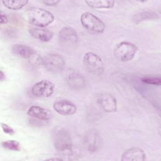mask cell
<instances>
[{"mask_svg": "<svg viewBox=\"0 0 161 161\" xmlns=\"http://www.w3.org/2000/svg\"><path fill=\"white\" fill-rule=\"evenodd\" d=\"M53 143L62 160H74L79 157V152L74 147L71 135L66 129L58 128L53 131Z\"/></svg>", "mask_w": 161, "mask_h": 161, "instance_id": "obj_1", "label": "cell"}, {"mask_svg": "<svg viewBox=\"0 0 161 161\" xmlns=\"http://www.w3.org/2000/svg\"><path fill=\"white\" fill-rule=\"evenodd\" d=\"M24 16L28 23L40 28L48 26L54 20V16L51 12L39 8L28 9L25 13Z\"/></svg>", "mask_w": 161, "mask_h": 161, "instance_id": "obj_2", "label": "cell"}, {"mask_svg": "<svg viewBox=\"0 0 161 161\" xmlns=\"http://www.w3.org/2000/svg\"><path fill=\"white\" fill-rule=\"evenodd\" d=\"M80 23L85 29L92 33H101L106 27L104 23L101 19L89 12L82 14Z\"/></svg>", "mask_w": 161, "mask_h": 161, "instance_id": "obj_3", "label": "cell"}, {"mask_svg": "<svg viewBox=\"0 0 161 161\" xmlns=\"http://www.w3.org/2000/svg\"><path fill=\"white\" fill-rule=\"evenodd\" d=\"M137 51L136 46L129 42L119 43L114 50V56L119 62H126L133 58Z\"/></svg>", "mask_w": 161, "mask_h": 161, "instance_id": "obj_4", "label": "cell"}, {"mask_svg": "<svg viewBox=\"0 0 161 161\" xmlns=\"http://www.w3.org/2000/svg\"><path fill=\"white\" fill-rule=\"evenodd\" d=\"M86 69L95 75H101L104 71V64L101 58L93 52H87L82 58Z\"/></svg>", "mask_w": 161, "mask_h": 161, "instance_id": "obj_5", "label": "cell"}, {"mask_svg": "<svg viewBox=\"0 0 161 161\" xmlns=\"http://www.w3.org/2000/svg\"><path fill=\"white\" fill-rule=\"evenodd\" d=\"M42 64L47 70L50 72H58L64 68L65 63L60 55L49 53L42 58Z\"/></svg>", "mask_w": 161, "mask_h": 161, "instance_id": "obj_6", "label": "cell"}, {"mask_svg": "<svg viewBox=\"0 0 161 161\" xmlns=\"http://www.w3.org/2000/svg\"><path fill=\"white\" fill-rule=\"evenodd\" d=\"M55 85L48 80H42L35 84L31 88L33 95L37 97H50L54 92Z\"/></svg>", "mask_w": 161, "mask_h": 161, "instance_id": "obj_7", "label": "cell"}, {"mask_svg": "<svg viewBox=\"0 0 161 161\" xmlns=\"http://www.w3.org/2000/svg\"><path fill=\"white\" fill-rule=\"evenodd\" d=\"M12 52L17 57L42 64V58H40L36 52L30 46L23 44H16L12 47Z\"/></svg>", "mask_w": 161, "mask_h": 161, "instance_id": "obj_8", "label": "cell"}, {"mask_svg": "<svg viewBox=\"0 0 161 161\" xmlns=\"http://www.w3.org/2000/svg\"><path fill=\"white\" fill-rule=\"evenodd\" d=\"M66 80L68 86L74 90H80L86 86L85 77L75 70H69L66 75Z\"/></svg>", "mask_w": 161, "mask_h": 161, "instance_id": "obj_9", "label": "cell"}, {"mask_svg": "<svg viewBox=\"0 0 161 161\" xmlns=\"http://www.w3.org/2000/svg\"><path fill=\"white\" fill-rule=\"evenodd\" d=\"M58 38L61 45L65 46L75 45L78 40V36L75 30L68 26L61 29L58 34Z\"/></svg>", "mask_w": 161, "mask_h": 161, "instance_id": "obj_10", "label": "cell"}, {"mask_svg": "<svg viewBox=\"0 0 161 161\" xmlns=\"http://www.w3.org/2000/svg\"><path fill=\"white\" fill-rule=\"evenodd\" d=\"M53 109L58 114L64 116H70L75 113L77 111V107L72 102L61 99L55 101L53 104Z\"/></svg>", "mask_w": 161, "mask_h": 161, "instance_id": "obj_11", "label": "cell"}, {"mask_svg": "<svg viewBox=\"0 0 161 161\" xmlns=\"http://www.w3.org/2000/svg\"><path fill=\"white\" fill-rule=\"evenodd\" d=\"M98 103L105 112L113 113L116 111V99L110 94L104 93L101 94L98 98Z\"/></svg>", "mask_w": 161, "mask_h": 161, "instance_id": "obj_12", "label": "cell"}, {"mask_svg": "<svg viewBox=\"0 0 161 161\" xmlns=\"http://www.w3.org/2000/svg\"><path fill=\"white\" fill-rule=\"evenodd\" d=\"M146 154L140 148H131L125 151L121 156L123 161H143L145 160Z\"/></svg>", "mask_w": 161, "mask_h": 161, "instance_id": "obj_13", "label": "cell"}, {"mask_svg": "<svg viewBox=\"0 0 161 161\" xmlns=\"http://www.w3.org/2000/svg\"><path fill=\"white\" fill-rule=\"evenodd\" d=\"M27 114L33 118L43 121H47L52 117L51 112L39 106H31L27 110Z\"/></svg>", "mask_w": 161, "mask_h": 161, "instance_id": "obj_14", "label": "cell"}, {"mask_svg": "<svg viewBox=\"0 0 161 161\" xmlns=\"http://www.w3.org/2000/svg\"><path fill=\"white\" fill-rule=\"evenodd\" d=\"M29 33L33 38L43 42H49L53 37L52 31L48 29H43L41 28H31L29 30Z\"/></svg>", "mask_w": 161, "mask_h": 161, "instance_id": "obj_15", "label": "cell"}, {"mask_svg": "<svg viewBox=\"0 0 161 161\" xmlns=\"http://www.w3.org/2000/svg\"><path fill=\"white\" fill-rule=\"evenodd\" d=\"M85 145L89 152H95L99 147V137L96 130H91L85 136Z\"/></svg>", "mask_w": 161, "mask_h": 161, "instance_id": "obj_16", "label": "cell"}, {"mask_svg": "<svg viewBox=\"0 0 161 161\" xmlns=\"http://www.w3.org/2000/svg\"><path fill=\"white\" fill-rule=\"evenodd\" d=\"M85 3L91 8L94 9H110L115 3L112 0H99V1H86Z\"/></svg>", "mask_w": 161, "mask_h": 161, "instance_id": "obj_17", "label": "cell"}, {"mask_svg": "<svg viewBox=\"0 0 161 161\" xmlns=\"http://www.w3.org/2000/svg\"><path fill=\"white\" fill-rule=\"evenodd\" d=\"M28 1L23 0H3V5L9 9L18 10L22 9L28 4Z\"/></svg>", "mask_w": 161, "mask_h": 161, "instance_id": "obj_18", "label": "cell"}, {"mask_svg": "<svg viewBox=\"0 0 161 161\" xmlns=\"http://www.w3.org/2000/svg\"><path fill=\"white\" fill-rule=\"evenodd\" d=\"M1 145L3 148L13 150V151H20L21 150V145L20 143L14 140H9L1 143Z\"/></svg>", "mask_w": 161, "mask_h": 161, "instance_id": "obj_19", "label": "cell"}, {"mask_svg": "<svg viewBox=\"0 0 161 161\" xmlns=\"http://www.w3.org/2000/svg\"><path fill=\"white\" fill-rule=\"evenodd\" d=\"M141 81L143 83L153 86H160L161 84V78L159 76H153L147 75L142 77Z\"/></svg>", "mask_w": 161, "mask_h": 161, "instance_id": "obj_20", "label": "cell"}, {"mask_svg": "<svg viewBox=\"0 0 161 161\" xmlns=\"http://www.w3.org/2000/svg\"><path fill=\"white\" fill-rule=\"evenodd\" d=\"M157 17V14L154 13H152V12H142L138 14H135L134 16V21L135 22L137 21H143L147 19H152V18H155Z\"/></svg>", "mask_w": 161, "mask_h": 161, "instance_id": "obj_21", "label": "cell"}, {"mask_svg": "<svg viewBox=\"0 0 161 161\" xmlns=\"http://www.w3.org/2000/svg\"><path fill=\"white\" fill-rule=\"evenodd\" d=\"M1 128L3 129V131L8 135H13L14 133V130L8 125L4 123H1Z\"/></svg>", "mask_w": 161, "mask_h": 161, "instance_id": "obj_22", "label": "cell"}, {"mask_svg": "<svg viewBox=\"0 0 161 161\" xmlns=\"http://www.w3.org/2000/svg\"><path fill=\"white\" fill-rule=\"evenodd\" d=\"M9 21L8 16L3 13H1V25H6Z\"/></svg>", "mask_w": 161, "mask_h": 161, "instance_id": "obj_23", "label": "cell"}, {"mask_svg": "<svg viewBox=\"0 0 161 161\" xmlns=\"http://www.w3.org/2000/svg\"><path fill=\"white\" fill-rule=\"evenodd\" d=\"M42 3L48 6H55L60 3V1H43Z\"/></svg>", "mask_w": 161, "mask_h": 161, "instance_id": "obj_24", "label": "cell"}, {"mask_svg": "<svg viewBox=\"0 0 161 161\" xmlns=\"http://www.w3.org/2000/svg\"><path fill=\"white\" fill-rule=\"evenodd\" d=\"M6 79V77H5V74L3 73V70H1V75H0V79H1V81L3 82Z\"/></svg>", "mask_w": 161, "mask_h": 161, "instance_id": "obj_25", "label": "cell"}, {"mask_svg": "<svg viewBox=\"0 0 161 161\" xmlns=\"http://www.w3.org/2000/svg\"><path fill=\"white\" fill-rule=\"evenodd\" d=\"M47 160H62V158L61 157H58V158H48Z\"/></svg>", "mask_w": 161, "mask_h": 161, "instance_id": "obj_26", "label": "cell"}]
</instances>
